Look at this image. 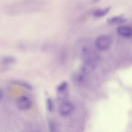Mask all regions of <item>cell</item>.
<instances>
[{"mask_svg": "<svg viewBox=\"0 0 132 132\" xmlns=\"http://www.w3.org/2000/svg\"><path fill=\"white\" fill-rule=\"evenodd\" d=\"M45 6L38 0H22L6 5L4 10L7 14L14 15L39 11Z\"/></svg>", "mask_w": 132, "mask_h": 132, "instance_id": "cell-1", "label": "cell"}, {"mask_svg": "<svg viewBox=\"0 0 132 132\" xmlns=\"http://www.w3.org/2000/svg\"><path fill=\"white\" fill-rule=\"evenodd\" d=\"M112 42L110 37L106 35H101L96 39L95 43L97 48L99 50L104 51L110 46Z\"/></svg>", "mask_w": 132, "mask_h": 132, "instance_id": "cell-2", "label": "cell"}, {"mask_svg": "<svg viewBox=\"0 0 132 132\" xmlns=\"http://www.w3.org/2000/svg\"><path fill=\"white\" fill-rule=\"evenodd\" d=\"M32 103L30 98L24 96L19 97L17 100L16 105L17 108L21 111H26L31 107Z\"/></svg>", "mask_w": 132, "mask_h": 132, "instance_id": "cell-3", "label": "cell"}, {"mask_svg": "<svg viewBox=\"0 0 132 132\" xmlns=\"http://www.w3.org/2000/svg\"><path fill=\"white\" fill-rule=\"evenodd\" d=\"M73 110L72 105L69 102L63 103L59 106V111L60 114L63 116H68L71 114Z\"/></svg>", "mask_w": 132, "mask_h": 132, "instance_id": "cell-4", "label": "cell"}, {"mask_svg": "<svg viewBox=\"0 0 132 132\" xmlns=\"http://www.w3.org/2000/svg\"><path fill=\"white\" fill-rule=\"evenodd\" d=\"M127 20L126 18L123 15L114 16L108 18V23L110 24H116L123 23Z\"/></svg>", "mask_w": 132, "mask_h": 132, "instance_id": "cell-5", "label": "cell"}, {"mask_svg": "<svg viewBox=\"0 0 132 132\" xmlns=\"http://www.w3.org/2000/svg\"><path fill=\"white\" fill-rule=\"evenodd\" d=\"M117 31L120 35L125 37H130L132 35V29L128 26H119L118 27Z\"/></svg>", "mask_w": 132, "mask_h": 132, "instance_id": "cell-6", "label": "cell"}, {"mask_svg": "<svg viewBox=\"0 0 132 132\" xmlns=\"http://www.w3.org/2000/svg\"><path fill=\"white\" fill-rule=\"evenodd\" d=\"M10 82L12 84L23 87L29 90H31L33 88L32 86L30 84L23 81L12 80L10 81Z\"/></svg>", "mask_w": 132, "mask_h": 132, "instance_id": "cell-7", "label": "cell"}, {"mask_svg": "<svg viewBox=\"0 0 132 132\" xmlns=\"http://www.w3.org/2000/svg\"><path fill=\"white\" fill-rule=\"evenodd\" d=\"M110 9V7H107L103 9H97L94 10L93 13V15L97 17H101L106 15Z\"/></svg>", "mask_w": 132, "mask_h": 132, "instance_id": "cell-8", "label": "cell"}, {"mask_svg": "<svg viewBox=\"0 0 132 132\" xmlns=\"http://www.w3.org/2000/svg\"><path fill=\"white\" fill-rule=\"evenodd\" d=\"M68 84L66 82H64L59 85L57 87L56 90L58 93H60L67 90Z\"/></svg>", "mask_w": 132, "mask_h": 132, "instance_id": "cell-9", "label": "cell"}, {"mask_svg": "<svg viewBox=\"0 0 132 132\" xmlns=\"http://www.w3.org/2000/svg\"><path fill=\"white\" fill-rule=\"evenodd\" d=\"M47 109L49 112H51L53 109V103L51 99L50 98H48L46 101Z\"/></svg>", "mask_w": 132, "mask_h": 132, "instance_id": "cell-10", "label": "cell"}, {"mask_svg": "<svg viewBox=\"0 0 132 132\" xmlns=\"http://www.w3.org/2000/svg\"><path fill=\"white\" fill-rule=\"evenodd\" d=\"M48 126L49 129L51 131H52L54 129V127L52 121L48 118Z\"/></svg>", "mask_w": 132, "mask_h": 132, "instance_id": "cell-11", "label": "cell"}, {"mask_svg": "<svg viewBox=\"0 0 132 132\" xmlns=\"http://www.w3.org/2000/svg\"><path fill=\"white\" fill-rule=\"evenodd\" d=\"M3 95V93L1 91V90H0V100L2 98V97Z\"/></svg>", "mask_w": 132, "mask_h": 132, "instance_id": "cell-12", "label": "cell"}, {"mask_svg": "<svg viewBox=\"0 0 132 132\" xmlns=\"http://www.w3.org/2000/svg\"><path fill=\"white\" fill-rule=\"evenodd\" d=\"M100 0H92V2L94 3H95L98 2Z\"/></svg>", "mask_w": 132, "mask_h": 132, "instance_id": "cell-13", "label": "cell"}]
</instances>
